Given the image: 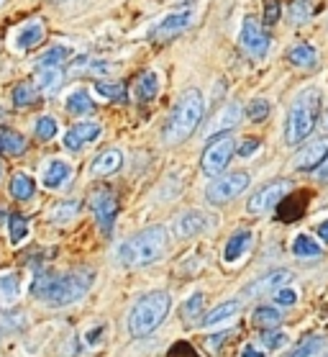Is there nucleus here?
Here are the masks:
<instances>
[{
	"label": "nucleus",
	"mask_w": 328,
	"mask_h": 357,
	"mask_svg": "<svg viewBox=\"0 0 328 357\" xmlns=\"http://www.w3.org/2000/svg\"><path fill=\"white\" fill-rule=\"evenodd\" d=\"M95 283V270L77 268L70 270L64 275L56 273H41L36 275L31 285V293L36 298L49 301L52 306H70L75 301H80L90 291V285Z\"/></svg>",
	"instance_id": "1"
},
{
	"label": "nucleus",
	"mask_w": 328,
	"mask_h": 357,
	"mask_svg": "<svg viewBox=\"0 0 328 357\" xmlns=\"http://www.w3.org/2000/svg\"><path fill=\"white\" fill-rule=\"evenodd\" d=\"M164 250H167V229L149 227L120 244L116 257L123 268H144L159 260Z\"/></svg>",
	"instance_id": "2"
},
{
	"label": "nucleus",
	"mask_w": 328,
	"mask_h": 357,
	"mask_svg": "<svg viewBox=\"0 0 328 357\" xmlns=\"http://www.w3.org/2000/svg\"><path fill=\"white\" fill-rule=\"evenodd\" d=\"M320 114V90L308 88L303 93H297V98L292 100V106L288 111L285 119V142L290 146L300 144L311 137V131L315 129Z\"/></svg>",
	"instance_id": "3"
},
{
	"label": "nucleus",
	"mask_w": 328,
	"mask_h": 357,
	"mask_svg": "<svg viewBox=\"0 0 328 357\" xmlns=\"http://www.w3.org/2000/svg\"><path fill=\"white\" fill-rule=\"evenodd\" d=\"M172 309V298L167 291H152L141 296L128 314V332L131 337H149L154 329L164 324Z\"/></svg>",
	"instance_id": "4"
},
{
	"label": "nucleus",
	"mask_w": 328,
	"mask_h": 357,
	"mask_svg": "<svg viewBox=\"0 0 328 357\" xmlns=\"http://www.w3.org/2000/svg\"><path fill=\"white\" fill-rule=\"evenodd\" d=\"M203 119V96L201 90H185V96L177 100L175 111L169 116L167 126H164V142L167 144H180L198 129Z\"/></svg>",
	"instance_id": "5"
},
{
	"label": "nucleus",
	"mask_w": 328,
	"mask_h": 357,
	"mask_svg": "<svg viewBox=\"0 0 328 357\" xmlns=\"http://www.w3.org/2000/svg\"><path fill=\"white\" fill-rule=\"evenodd\" d=\"M233 152H236V144H233V139H228L224 134V137H218L213 144L205 149V155H203V172L205 175H210V178H218L221 172L226 170V165L231 162Z\"/></svg>",
	"instance_id": "6"
},
{
	"label": "nucleus",
	"mask_w": 328,
	"mask_h": 357,
	"mask_svg": "<svg viewBox=\"0 0 328 357\" xmlns=\"http://www.w3.org/2000/svg\"><path fill=\"white\" fill-rule=\"evenodd\" d=\"M247 188H249L247 172H231V175H226V178L213 180L208 185V190H205V198H208L210 203H226V201H233L236 195H241Z\"/></svg>",
	"instance_id": "7"
},
{
	"label": "nucleus",
	"mask_w": 328,
	"mask_h": 357,
	"mask_svg": "<svg viewBox=\"0 0 328 357\" xmlns=\"http://www.w3.org/2000/svg\"><path fill=\"white\" fill-rule=\"evenodd\" d=\"M90 208L95 213L97 227L103 229V234H111L113 224H116V216H118V198L108 190V188H100L90 195Z\"/></svg>",
	"instance_id": "8"
},
{
	"label": "nucleus",
	"mask_w": 328,
	"mask_h": 357,
	"mask_svg": "<svg viewBox=\"0 0 328 357\" xmlns=\"http://www.w3.org/2000/svg\"><path fill=\"white\" fill-rule=\"evenodd\" d=\"M290 180H274V183H270V185H265L262 190H256L251 198H249V213H267L272 211L274 206L285 198V195L290 193Z\"/></svg>",
	"instance_id": "9"
},
{
	"label": "nucleus",
	"mask_w": 328,
	"mask_h": 357,
	"mask_svg": "<svg viewBox=\"0 0 328 357\" xmlns=\"http://www.w3.org/2000/svg\"><path fill=\"white\" fill-rule=\"evenodd\" d=\"M270 44H272L270 36L259 29V24H256L254 18H247L244 26H241V47L247 49L251 57L262 59L270 52Z\"/></svg>",
	"instance_id": "10"
},
{
	"label": "nucleus",
	"mask_w": 328,
	"mask_h": 357,
	"mask_svg": "<svg viewBox=\"0 0 328 357\" xmlns=\"http://www.w3.org/2000/svg\"><path fill=\"white\" fill-rule=\"evenodd\" d=\"M192 24V13L190 10H180V13H169L159 21V24L154 26L152 31H149V39L154 41H164L169 36H177V33H182L187 26Z\"/></svg>",
	"instance_id": "11"
},
{
	"label": "nucleus",
	"mask_w": 328,
	"mask_h": 357,
	"mask_svg": "<svg viewBox=\"0 0 328 357\" xmlns=\"http://www.w3.org/2000/svg\"><path fill=\"white\" fill-rule=\"evenodd\" d=\"M326 160H328V142L320 139V142H313V144L305 146L303 152H297L292 165H295L297 172H313V170H318Z\"/></svg>",
	"instance_id": "12"
},
{
	"label": "nucleus",
	"mask_w": 328,
	"mask_h": 357,
	"mask_svg": "<svg viewBox=\"0 0 328 357\" xmlns=\"http://www.w3.org/2000/svg\"><path fill=\"white\" fill-rule=\"evenodd\" d=\"M100 123L97 121H80L75 123L72 129L64 134V146L70 149V152H77V149H82L85 144H90V142H95L97 137H100Z\"/></svg>",
	"instance_id": "13"
},
{
	"label": "nucleus",
	"mask_w": 328,
	"mask_h": 357,
	"mask_svg": "<svg viewBox=\"0 0 328 357\" xmlns=\"http://www.w3.org/2000/svg\"><path fill=\"white\" fill-rule=\"evenodd\" d=\"M208 224H210L208 213L187 211V213H182V216L175 221V234L180 236V239H190V236L205 231V229H208Z\"/></svg>",
	"instance_id": "14"
},
{
	"label": "nucleus",
	"mask_w": 328,
	"mask_h": 357,
	"mask_svg": "<svg viewBox=\"0 0 328 357\" xmlns=\"http://www.w3.org/2000/svg\"><path fill=\"white\" fill-rule=\"evenodd\" d=\"M239 121H241V106H239V103H228V106L221 108V111L216 114V119L210 121L208 137L226 134V131H231L233 126H239Z\"/></svg>",
	"instance_id": "15"
},
{
	"label": "nucleus",
	"mask_w": 328,
	"mask_h": 357,
	"mask_svg": "<svg viewBox=\"0 0 328 357\" xmlns=\"http://www.w3.org/2000/svg\"><path fill=\"white\" fill-rule=\"evenodd\" d=\"M44 41V24L39 18H33L29 24H24L16 33V49L18 52H31L33 47H39Z\"/></svg>",
	"instance_id": "16"
},
{
	"label": "nucleus",
	"mask_w": 328,
	"mask_h": 357,
	"mask_svg": "<svg viewBox=\"0 0 328 357\" xmlns=\"http://www.w3.org/2000/svg\"><path fill=\"white\" fill-rule=\"evenodd\" d=\"M120 165H123V155H120L118 149H105L103 155H97L90 165V172L95 175V178H105V175H113V172L120 170Z\"/></svg>",
	"instance_id": "17"
},
{
	"label": "nucleus",
	"mask_w": 328,
	"mask_h": 357,
	"mask_svg": "<svg viewBox=\"0 0 328 357\" xmlns=\"http://www.w3.org/2000/svg\"><path fill=\"white\" fill-rule=\"evenodd\" d=\"M251 231H236V234L226 242V250H224V262H239L244 255L249 252V247H251Z\"/></svg>",
	"instance_id": "18"
},
{
	"label": "nucleus",
	"mask_w": 328,
	"mask_h": 357,
	"mask_svg": "<svg viewBox=\"0 0 328 357\" xmlns=\"http://www.w3.org/2000/svg\"><path fill=\"white\" fill-rule=\"evenodd\" d=\"M70 178H72V165H67L64 160H52L44 172V185L54 190V188H62Z\"/></svg>",
	"instance_id": "19"
},
{
	"label": "nucleus",
	"mask_w": 328,
	"mask_h": 357,
	"mask_svg": "<svg viewBox=\"0 0 328 357\" xmlns=\"http://www.w3.org/2000/svg\"><path fill=\"white\" fill-rule=\"evenodd\" d=\"M29 149L24 134H18L13 129H0V152L8 157H21Z\"/></svg>",
	"instance_id": "20"
},
{
	"label": "nucleus",
	"mask_w": 328,
	"mask_h": 357,
	"mask_svg": "<svg viewBox=\"0 0 328 357\" xmlns=\"http://www.w3.org/2000/svg\"><path fill=\"white\" fill-rule=\"evenodd\" d=\"M288 280H290L288 270H272L270 275H265L262 280H256V283L249 285V291H244V293H247V298H251V296H259V293L272 291V288H282V285H288Z\"/></svg>",
	"instance_id": "21"
},
{
	"label": "nucleus",
	"mask_w": 328,
	"mask_h": 357,
	"mask_svg": "<svg viewBox=\"0 0 328 357\" xmlns=\"http://www.w3.org/2000/svg\"><path fill=\"white\" fill-rule=\"evenodd\" d=\"M64 82V73L62 67H41L39 73H36V90H41V93H56V90L62 88Z\"/></svg>",
	"instance_id": "22"
},
{
	"label": "nucleus",
	"mask_w": 328,
	"mask_h": 357,
	"mask_svg": "<svg viewBox=\"0 0 328 357\" xmlns=\"http://www.w3.org/2000/svg\"><path fill=\"white\" fill-rule=\"evenodd\" d=\"M288 59L300 70H313L318 65V52L311 47V44H295V47L288 52Z\"/></svg>",
	"instance_id": "23"
},
{
	"label": "nucleus",
	"mask_w": 328,
	"mask_h": 357,
	"mask_svg": "<svg viewBox=\"0 0 328 357\" xmlns=\"http://www.w3.org/2000/svg\"><path fill=\"white\" fill-rule=\"evenodd\" d=\"M10 195L16 198V201H31L33 193H36V183H33L31 175H24V172H18L10 178V185H8Z\"/></svg>",
	"instance_id": "24"
},
{
	"label": "nucleus",
	"mask_w": 328,
	"mask_h": 357,
	"mask_svg": "<svg viewBox=\"0 0 328 357\" xmlns=\"http://www.w3.org/2000/svg\"><path fill=\"white\" fill-rule=\"evenodd\" d=\"M72 57V49L64 47V44H56V47H49L39 59H36V67H62L67 59Z\"/></svg>",
	"instance_id": "25"
},
{
	"label": "nucleus",
	"mask_w": 328,
	"mask_h": 357,
	"mask_svg": "<svg viewBox=\"0 0 328 357\" xmlns=\"http://www.w3.org/2000/svg\"><path fill=\"white\" fill-rule=\"evenodd\" d=\"M292 255H295V257H320V255H323V247H320L313 236L297 234L295 242H292Z\"/></svg>",
	"instance_id": "26"
},
{
	"label": "nucleus",
	"mask_w": 328,
	"mask_h": 357,
	"mask_svg": "<svg viewBox=\"0 0 328 357\" xmlns=\"http://www.w3.org/2000/svg\"><path fill=\"white\" fill-rule=\"evenodd\" d=\"M239 314V301H226V303H221V306H216V309L210 311L208 317H205V326H216V324H224V321H228V319H233Z\"/></svg>",
	"instance_id": "27"
},
{
	"label": "nucleus",
	"mask_w": 328,
	"mask_h": 357,
	"mask_svg": "<svg viewBox=\"0 0 328 357\" xmlns=\"http://www.w3.org/2000/svg\"><path fill=\"white\" fill-rule=\"evenodd\" d=\"M157 93H159V75L144 73L141 75V80L136 82V98L141 100V103H146V100H152Z\"/></svg>",
	"instance_id": "28"
},
{
	"label": "nucleus",
	"mask_w": 328,
	"mask_h": 357,
	"mask_svg": "<svg viewBox=\"0 0 328 357\" xmlns=\"http://www.w3.org/2000/svg\"><path fill=\"white\" fill-rule=\"evenodd\" d=\"M67 111L72 116L90 114L93 111V98H90L88 90H75V93H70V98H67Z\"/></svg>",
	"instance_id": "29"
},
{
	"label": "nucleus",
	"mask_w": 328,
	"mask_h": 357,
	"mask_svg": "<svg viewBox=\"0 0 328 357\" xmlns=\"http://www.w3.org/2000/svg\"><path fill=\"white\" fill-rule=\"evenodd\" d=\"M77 211H80V203L77 201H62L49 211V219L54 221V224H67V221H72L77 216Z\"/></svg>",
	"instance_id": "30"
},
{
	"label": "nucleus",
	"mask_w": 328,
	"mask_h": 357,
	"mask_svg": "<svg viewBox=\"0 0 328 357\" xmlns=\"http://www.w3.org/2000/svg\"><path fill=\"white\" fill-rule=\"evenodd\" d=\"M36 96H39L36 85H31V82H18L16 88H13V106H18V108L33 106V103H36Z\"/></svg>",
	"instance_id": "31"
},
{
	"label": "nucleus",
	"mask_w": 328,
	"mask_h": 357,
	"mask_svg": "<svg viewBox=\"0 0 328 357\" xmlns=\"http://www.w3.org/2000/svg\"><path fill=\"white\" fill-rule=\"evenodd\" d=\"M95 90L97 96L108 98V100H113V103H126V88L120 85V82H95Z\"/></svg>",
	"instance_id": "32"
},
{
	"label": "nucleus",
	"mask_w": 328,
	"mask_h": 357,
	"mask_svg": "<svg viewBox=\"0 0 328 357\" xmlns=\"http://www.w3.org/2000/svg\"><path fill=\"white\" fill-rule=\"evenodd\" d=\"M282 321V314L274 306H259L254 311V324L256 326H267V329H272L274 324H280Z\"/></svg>",
	"instance_id": "33"
},
{
	"label": "nucleus",
	"mask_w": 328,
	"mask_h": 357,
	"mask_svg": "<svg viewBox=\"0 0 328 357\" xmlns=\"http://www.w3.org/2000/svg\"><path fill=\"white\" fill-rule=\"evenodd\" d=\"M8 234H10V242L13 244H18L26 234H29V221H26V216H21V213H10L8 216Z\"/></svg>",
	"instance_id": "34"
},
{
	"label": "nucleus",
	"mask_w": 328,
	"mask_h": 357,
	"mask_svg": "<svg viewBox=\"0 0 328 357\" xmlns=\"http://www.w3.org/2000/svg\"><path fill=\"white\" fill-rule=\"evenodd\" d=\"M203 303H205V298H203L201 291H195L190 296V298L182 303V319H187V321H192V319H198L203 314Z\"/></svg>",
	"instance_id": "35"
},
{
	"label": "nucleus",
	"mask_w": 328,
	"mask_h": 357,
	"mask_svg": "<svg viewBox=\"0 0 328 357\" xmlns=\"http://www.w3.org/2000/svg\"><path fill=\"white\" fill-rule=\"evenodd\" d=\"M33 131H36V137H39L41 142H52V139L56 137L59 126H56V121L52 116H41L39 121H36V126H33Z\"/></svg>",
	"instance_id": "36"
},
{
	"label": "nucleus",
	"mask_w": 328,
	"mask_h": 357,
	"mask_svg": "<svg viewBox=\"0 0 328 357\" xmlns=\"http://www.w3.org/2000/svg\"><path fill=\"white\" fill-rule=\"evenodd\" d=\"M270 108L272 106H270V100H267V98H254L247 108V119L249 121H262V119L270 116Z\"/></svg>",
	"instance_id": "37"
},
{
	"label": "nucleus",
	"mask_w": 328,
	"mask_h": 357,
	"mask_svg": "<svg viewBox=\"0 0 328 357\" xmlns=\"http://www.w3.org/2000/svg\"><path fill=\"white\" fill-rule=\"evenodd\" d=\"M262 344H265L267 349H282L288 344V334L280 332V329H267V332L262 334Z\"/></svg>",
	"instance_id": "38"
},
{
	"label": "nucleus",
	"mask_w": 328,
	"mask_h": 357,
	"mask_svg": "<svg viewBox=\"0 0 328 357\" xmlns=\"http://www.w3.org/2000/svg\"><path fill=\"white\" fill-rule=\"evenodd\" d=\"M0 296L3 301L18 298V275H3L0 278Z\"/></svg>",
	"instance_id": "39"
},
{
	"label": "nucleus",
	"mask_w": 328,
	"mask_h": 357,
	"mask_svg": "<svg viewBox=\"0 0 328 357\" xmlns=\"http://www.w3.org/2000/svg\"><path fill=\"white\" fill-rule=\"evenodd\" d=\"M320 347H323V340L320 337H311V340H305L290 357H315L320 352Z\"/></svg>",
	"instance_id": "40"
},
{
	"label": "nucleus",
	"mask_w": 328,
	"mask_h": 357,
	"mask_svg": "<svg viewBox=\"0 0 328 357\" xmlns=\"http://www.w3.org/2000/svg\"><path fill=\"white\" fill-rule=\"evenodd\" d=\"M274 303H277V306H295L297 293L292 291V288H288V285H282V288L274 291Z\"/></svg>",
	"instance_id": "41"
},
{
	"label": "nucleus",
	"mask_w": 328,
	"mask_h": 357,
	"mask_svg": "<svg viewBox=\"0 0 328 357\" xmlns=\"http://www.w3.org/2000/svg\"><path fill=\"white\" fill-rule=\"evenodd\" d=\"M277 21H280V3H277V0H270V3H267L265 6V24H277Z\"/></svg>",
	"instance_id": "42"
},
{
	"label": "nucleus",
	"mask_w": 328,
	"mask_h": 357,
	"mask_svg": "<svg viewBox=\"0 0 328 357\" xmlns=\"http://www.w3.org/2000/svg\"><path fill=\"white\" fill-rule=\"evenodd\" d=\"M256 149H259V142H256V139H247V142H241V146L236 149V152H239V157L249 160V157L254 155Z\"/></svg>",
	"instance_id": "43"
},
{
	"label": "nucleus",
	"mask_w": 328,
	"mask_h": 357,
	"mask_svg": "<svg viewBox=\"0 0 328 357\" xmlns=\"http://www.w3.org/2000/svg\"><path fill=\"white\" fill-rule=\"evenodd\" d=\"M100 337H105V324L103 326H95V332L88 334V344H90V347H95L97 342H100Z\"/></svg>",
	"instance_id": "44"
},
{
	"label": "nucleus",
	"mask_w": 328,
	"mask_h": 357,
	"mask_svg": "<svg viewBox=\"0 0 328 357\" xmlns=\"http://www.w3.org/2000/svg\"><path fill=\"white\" fill-rule=\"evenodd\" d=\"M231 334H233V329H226V332H221V334H218V337H213V340L208 342L210 349H218V344H221V342H224V340H228Z\"/></svg>",
	"instance_id": "45"
},
{
	"label": "nucleus",
	"mask_w": 328,
	"mask_h": 357,
	"mask_svg": "<svg viewBox=\"0 0 328 357\" xmlns=\"http://www.w3.org/2000/svg\"><path fill=\"white\" fill-rule=\"evenodd\" d=\"M241 357H265V352H259L254 344H247V347H244V352H241Z\"/></svg>",
	"instance_id": "46"
},
{
	"label": "nucleus",
	"mask_w": 328,
	"mask_h": 357,
	"mask_svg": "<svg viewBox=\"0 0 328 357\" xmlns=\"http://www.w3.org/2000/svg\"><path fill=\"white\" fill-rule=\"evenodd\" d=\"M318 236L323 239V242L328 244V221H323V224H318Z\"/></svg>",
	"instance_id": "47"
},
{
	"label": "nucleus",
	"mask_w": 328,
	"mask_h": 357,
	"mask_svg": "<svg viewBox=\"0 0 328 357\" xmlns=\"http://www.w3.org/2000/svg\"><path fill=\"white\" fill-rule=\"evenodd\" d=\"M318 178L320 180H328V162H323V167L318 170Z\"/></svg>",
	"instance_id": "48"
},
{
	"label": "nucleus",
	"mask_w": 328,
	"mask_h": 357,
	"mask_svg": "<svg viewBox=\"0 0 328 357\" xmlns=\"http://www.w3.org/2000/svg\"><path fill=\"white\" fill-rule=\"evenodd\" d=\"M323 129L328 131V108H326V114H323Z\"/></svg>",
	"instance_id": "49"
},
{
	"label": "nucleus",
	"mask_w": 328,
	"mask_h": 357,
	"mask_svg": "<svg viewBox=\"0 0 328 357\" xmlns=\"http://www.w3.org/2000/svg\"><path fill=\"white\" fill-rule=\"evenodd\" d=\"M0 178H3V165H0Z\"/></svg>",
	"instance_id": "50"
},
{
	"label": "nucleus",
	"mask_w": 328,
	"mask_h": 357,
	"mask_svg": "<svg viewBox=\"0 0 328 357\" xmlns=\"http://www.w3.org/2000/svg\"><path fill=\"white\" fill-rule=\"evenodd\" d=\"M52 3H64V0H52Z\"/></svg>",
	"instance_id": "51"
}]
</instances>
